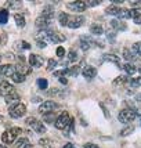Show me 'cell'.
<instances>
[{"label": "cell", "mask_w": 141, "mask_h": 148, "mask_svg": "<svg viewBox=\"0 0 141 148\" xmlns=\"http://www.w3.org/2000/svg\"><path fill=\"white\" fill-rule=\"evenodd\" d=\"M8 114H10V116H11V118H14V119L22 118V116L26 114L25 104L17 103V104H14V105H11V107H10V110H8Z\"/></svg>", "instance_id": "6da1fadb"}, {"label": "cell", "mask_w": 141, "mask_h": 148, "mask_svg": "<svg viewBox=\"0 0 141 148\" xmlns=\"http://www.w3.org/2000/svg\"><path fill=\"white\" fill-rule=\"evenodd\" d=\"M137 114H136L134 110H130V108H126V110H122L118 115V119L119 122L122 123H130L131 121H134Z\"/></svg>", "instance_id": "7a4b0ae2"}, {"label": "cell", "mask_w": 141, "mask_h": 148, "mask_svg": "<svg viewBox=\"0 0 141 148\" xmlns=\"http://www.w3.org/2000/svg\"><path fill=\"white\" fill-rule=\"evenodd\" d=\"M70 122V116L69 114L66 112V111H64V112H61L60 115L57 116V121H55V127H57L58 130H62L65 129L66 126H68V123Z\"/></svg>", "instance_id": "3957f363"}, {"label": "cell", "mask_w": 141, "mask_h": 148, "mask_svg": "<svg viewBox=\"0 0 141 148\" xmlns=\"http://www.w3.org/2000/svg\"><path fill=\"white\" fill-rule=\"evenodd\" d=\"M58 105L55 101H51V100H49V101H44V103L42 104L40 107H39V112L40 114H43V115H46V114H50V112H54V111L57 110Z\"/></svg>", "instance_id": "277c9868"}, {"label": "cell", "mask_w": 141, "mask_h": 148, "mask_svg": "<svg viewBox=\"0 0 141 148\" xmlns=\"http://www.w3.org/2000/svg\"><path fill=\"white\" fill-rule=\"evenodd\" d=\"M98 46V47H103V45L100 43V42H94V40H91L90 38H87V36H82V38L79 39V46H80V49L82 50H89L90 47H93V46Z\"/></svg>", "instance_id": "5b68a950"}, {"label": "cell", "mask_w": 141, "mask_h": 148, "mask_svg": "<svg viewBox=\"0 0 141 148\" xmlns=\"http://www.w3.org/2000/svg\"><path fill=\"white\" fill-rule=\"evenodd\" d=\"M26 123L32 127V130H35V132H36V133H39V134H42V133H44V132H46L44 125L40 122V121L35 119V118H28V119H26Z\"/></svg>", "instance_id": "8992f818"}, {"label": "cell", "mask_w": 141, "mask_h": 148, "mask_svg": "<svg viewBox=\"0 0 141 148\" xmlns=\"http://www.w3.org/2000/svg\"><path fill=\"white\" fill-rule=\"evenodd\" d=\"M43 64H44V58L42 56H38V54H31L29 56V65L32 68H40Z\"/></svg>", "instance_id": "52a82bcc"}, {"label": "cell", "mask_w": 141, "mask_h": 148, "mask_svg": "<svg viewBox=\"0 0 141 148\" xmlns=\"http://www.w3.org/2000/svg\"><path fill=\"white\" fill-rule=\"evenodd\" d=\"M86 7H87L86 1H79V0H76V1H72V3H69V4H68V8H69V10H72V11H75V13H82V11H84V10H86Z\"/></svg>", "instance_id": "ba28073f"}, {"label": "cell", "mask_w": 141, "mask_h": 148, "mask_svg": "<svg viewBox=\"0 0 141 148\" xmlns=\"http://www.w3.org/2000/svg\"><path fill=\"white\" fill-rule=\"evenodd\" d=\"M17 72V68L11 64H6V65H1L0 66V73L3 76H7V77H13V75Z\"/></svg>", "instance_id": "9c48e42d"}, {"label": "cell", "mask_w": 141, "mask_h": 148, "mask_svg": "<svg viewBox=\"0 0 141 148\" xmlns=\"http://www.w3.org/2000/svg\"><path fill=\"white\" fill-rule=\"evenodd\" d=\"M83 24H84V17H82V15H75V17H69L68 26L72 28V29H76L79 26H82Z\"/></svg>", "instance_id": "30bf717a"}, {"label": "cell", "mask_w": 141, "mask_h": 148, "mask_svg": "<svg viewBox=\"0 0 141 148\" xmlns=\"http://www.w3.org/2000/svg\"><path fill=\"white\" fill-rule=\"evenodd\" d=\"M13 91H15V90H14V87L8 82H6V80H1L0 82V96L7 97L8 94H11Z\"/></svg>", "instance_id": "8fae6325"}, {"label": "cell", "mask_w": 141, "mask_h": 148, "mask_svg": "<svg viewBox=\"0 0 141 148\" xmlns=\"http://www.w3.org/2000/svg\"><path fill=\"white\" fill-rule=\"evenodd\" d=\"M15 137H17V136L14 134L11 130H6V132L1 134V141L6 143V144H13V143L15 141Z\"/></svg>", "instance_id": "7c38bea8"}, {"label": "cell", "mask_w": 141, "mask_h": 148, "mask_svg": "<svg viewBox=\"0 0 141 148\" xmlns=\"http://www.w3.org/2000/svg\"><path fill=\"white\" fill-rule=\"evenodd\" d=\"M129 11H130V18H133L136 24L140 25L141 24V7H136V8H131Z\"/></svg>", "instance_id": "4fadbf2b"}, {"label": "cell", "mask_w": 141, "mask_h": 148, "mask_svg": "<svg viewBox=\"0 0 141 148\" xmlns=\"http://www.w3.org/2000/svg\"><path fill=\"white\" fill-rule=\"evenodd\" d=\"M111 28H112L114 31H126V29H127V25L125 24V21L114 19V21H111Z\"/></svg>", "instance_id": "5bb4252c"}, {"label": "cell", "mask_w": 141, "mask_h": 148, "mask_svg": "<svg viewBox=\"0 0 141 148\" xmlns=\"http://www.w3.org/2000/svg\"><path fill=\"white\" fill-rule=\"evenodd\" d=\"M49 40L53 42V43H62L65 40V36L60 32H54V31H50V36H49Z\"/></svg>", "instance_id": "9a60e30c"}, {"label": "cell", "mask_w": 141, "mask_h": 148, "mask_svg": "<svg viewBox=\"0 0 141 148\" xmlns=\"http://www.w3.org/2000/svg\"><path fill=\"white\" fill-rule=\"evenodd\" d=\"M82 75H83L86 79H93L94 76H97V69L94 66H86L83 71H82Z\"/></svg>", "instance_id": "2e32d148"}, {"label": "cell", "mask_w": 141, "mask_h": 148, "mask_svg": "<svg viewBox=\"0 0 141 148\" xmlns=\"http://www.w3.org/2000/svg\"><path fill=\"white\" fill-rule=\"evenodd\" d=\"M54 15H55L54 7L53 6H46L44 10H43V13H42V17H44V18H47L49 21H51V19L54 18Z\"/></svg>", "instance_id": "e0dca14e"}, {"label": "cell", "mask_w": 141, "mask_h": 148, "mask_svg": "<svg viewBox=\"0 0 141 148\" xmlns=\"http://www.w3.org/2000/svg\"><path fill=\"white\" fill-rule=\"evenodd\" d=\"M122 8L123 7H118V6H109L107 7V10H105V13L109 14V15H115V17H119L120 13H122Z\"/></svg>", "instance_id": "ac0fdd59"}, {"label": "cell", "mask_w": 141, "mask_h": 148, "mask_svg": "<svg viewBox=\"0 0 141 148\" xmlns=\"http://www.w3.org/2000/svg\"><path fill=\"white\" fill-rule=\"evenodd\" d=\"M50 22H51V21H49L47 18H44V17H42V15H40V17L36 19V26L40 28V31H42V29H46L47 26L50 25Z\"/></svg>", "instance_id": "d6986e66"}, {"label": "cell", "mask_w": 141, "mask_h": 148, "mask_svg": "<svg viewBox=\"0 0 141 148\" xmlns=\"http://www.w3.org/2000/svg\"><path fill=\"white\" fill-rule=\"evenodd\" d=\"M14 19H15V24L19 26V28H24L26 25L25 17L22 14H14Z\"/></svg>", "instance_id": "ffe728a7"}, {"label": "cell", "mask_w": 141, "mask_h": 148, "mask_svg": "<svg viewBox=\"0 0 141 148\" xmlns=\"http://www.w3.org/2000/svg\"><path fill=\"white\" fill-rule=\"evenodd\" d=\"M47 96L49 97H62L65 96V91L61 90V89H58V87H54V89H51V90L47 91Z\"/></svg>", "instance_id": "44dd1931"}, {"label": "cell", "mask_w": 141, "mask_h": 148, "mask_svg": "<svg viewBox=\"0 0 141 148\" xmlns=\"http://www.w3.org/2000/svg\"><path fill=\"white\" fill-rule=\"evenodd\" d=\"M15 144V148H31V143L28 138H19L17 143H14Z\"/></svg>", "instance_id": "7402d4cb"}, {"label": "cell", "mask_w": 141, "mask_h": 148, "mask_svg": "<svg viewBox=\"0 0 141 148\" xmlns=\"http://www.w3.org/2000/svg\"><path fill=\"white\" fill-rule=\"evenodd\" d=\"M90 32L93 33V35H103L104 28L100 24H93V25L90 26Z\"/></svg>", "instance_id": "603a6c76"}, {"label": "cell", "mask_w": 141, "mask_h": 148, "mask_svg": "<svg viewBox=\"0 0 141 148\" xmlns=\"http://www.w3.org/2000/svg\"><path fill=\"white\" fill-rule=\"evenodd\" d=\"M123 57L126 58V60H129V61H136L138 58L134 53L131 51V50H129V49H123Z\"/></svg>", "instance_id": "cb8c5ba5"}, {"label": "cell", "mask_w": 141, "mask_h": 148, "mask_svg": "<svg viewBox=\"0 0 141 148\" xmlns=\"http://www.w3.org/2000/svg\"><path fill=\"white\" fill-rule=\"evenodd\" d=\"M58 21L62 26H68V22H69V15L66 13H60L58 15Z\"/></svg>", "instance_id": "d4e9b609"}, {"label": "cell", "mask_w": 141, "mask_h": 148, "mask_svg": "<svg viewBox=\"0 0 141 148\" xmlns=\"http://www.w3.org/2000/svg\"><path fill=\"white\" fill-rule=\"evenodd\" d=\"M103 61H109V62H115V64H118L120 60H119V57L115 56V54H104Z\"/></svg>", "instance_id": "484cf974"}, {"label": "cell", "mask_w": 141, "mask_h": 148, "mask_svg": "<svg viewBox=\"0 0 141 148\" xmlns=\"http://www.w3.org/2000/svg\"><path fill=\"white\" fill-rule=\"evenodd\" d=\"M4 100H6L7 104H11V103H17L19 100V96L17 94V91H13L11 94H8L7 97H4Z\"/></svg>", "instance_id": "4316f807"}, {"label": "cell", "mask_w": 141, "mask_h": 148, "mask_svg": "<svg viewBox=\"0 0 141 148\" xmlns=\"http://www.w3.org/2000/svg\"><path fill=\"white\" fill-rule=\"evenodd\" d=\"M17 72H19V73H22L24 76H26V75L31 73V68L26 66L25 64H18V66H17Z\"/></svg>", "instance_id": "83f0119b"}, {"label": "cell", "mask_w": 141, "mask_h": 148, "mask_svg": "<svg viewBox=\"0 0 141 148\" xmlns=\"http://www.w3.org/2000/svg\"><path fill=\"white\" fill-rule=\"evenodd\" d=\"M7 21H8V11L6 8H1L0 10V25L7 24Z\"/></svg>", "instance_id": "f1b7e54d"}, {"label": "cell", "mask_w": 141, "mask_h": 148, "mask_svg": "<svg viewBox=\"0 0 141 148\" xmlns=\"http://www.w3.org/2000/svg\"><path fill=\"white\" fill-rule=\"evenodd\" d=\"M123 69L127 72V75H134L136 72H137V68L131 64H125L123 65Z\"/></svg>", "instance_id": "f546056e"}, {"label": "cell", "mask_w": 141, "mask_h": 148, "mask_svg": "<svg viewBox=\"0 0 141 148\" xmlns=\"http://www.w3.org/2000/svg\"><path fill=\"white\" fill-rule=\"evenodd\" d=\"M25 77H26V76H24L22 73H19V72H15L11 79H13V82H15V83H22V82L25 80Z\"/></svg>", "instance_id": "4dcf8cb0"}, {"label": "cell", "mask_w": 141, "mask_h": 148, "mask_svg": "<svg viewBox=\"0 0 141 148\" xmlns=\"http://www.w3.org/2000/svg\"><path fill=\"white\" fill-rule=\"evenodd\" d=\"M39 144H40L42 147H46V148H53L54 147V144H53V141L50 140V138H40Z\"/></svg>", "instance_id": "1f68e13d"}, {"label": "cell", "mask_w": 141, "mask_h": 148, "mask_svg": "<svg viewBox=\"0 0 141 148\" xmlns=\"http://www.w3.org/2000/svg\"><path fill=\"white\" fill-rule=\"evenodd\" d=\"M77 58H79L77 53L75 51V50H70V51L68 53V61H66V62H68V64H69V62H75Z\"/></svg>", "instance_id": "d6a6232c"}, {"label": "cell", "mask_w": 141, "mask_h": 148, "mask_svg": "<svg viewBox=\"0 0 141 148\" xmlns=\"http://www.w3.org/2000/svg\"><path fill=\"white\" fill-rule=\"evenodd\" d=\"M126 82H127V76H118L115 80L112 82V84H114V86H119V84H125Z\"/></svg>", "instance_id": "836d02e7"}, {"label": "cell", "mask_w": 141, "mask_h": 148, "mask_svg": "<svg viewBox=\"0 0 141 148\" xmlns=\"http://www.w3.org/2000/svg\"><path fill=\"white\" fill-rule=\"evenodd\" d=\"M47 86H49V82H47L46 79H43V77L38 79V87L40 89V90H46Z\"/></svg>", "instance_id": "e575fe53"}, {"label": "cell", "mask_w": 141, "mask_h": 148, "mask_svg": "<svg viewBox=\"0 0 141 148\" xmlns=\"http://www.w3.org/2000/svg\"><path fill=\"white\" fill-rule=\"evenodd\" d=\"M43 121L46 123H51L53 121H57V118H55V114L54 112H50V114H46L44 118H43Z\"/></svg>", "instance_id": "d590c367"}, {"label": "cell", "mask_w": 141, "mask_h": 148, "mask_svg": "<svg viewBox=\"0 0 141 148\" xmlns=\"http://www.w3.org/2000/svg\"><path fill=\"white\" fill-rule=\"evenodd\" d=\"M82 69V65H75L73 68L69 69V76H77V73Z\"/></svg>", "instance_id": "8d00e7d4"}, {"label": "cell", "mask_w": 141, "mask_h": 148, "mask_svg": "<svg viewBox=\"0 0 141 148\" xmlns=\"http://www.w3.org/2000/svg\"><path fill=\"white\" fill-rule=\"evenodd\" d=\"M54 76H55V77L69 76V69H61V71H55V72H54Z\"/></svg>", "instance_id": "74e56055"}, {"label": "cell", "mask_w": 141, "mask_h": 148, "mask_svg": "<svg viewBox=\"0 0 141 148\" xmlns=\"http://www.w3.org/2000/svg\"><path fill=\"white\" fill-rule=\"evenodd\" d=\"M133 132H134V126H127L126 129H123L122 132H120V136H122V137H125V136L131 134Z\"/></svg>", "instance_id": "f35d334b"}, {"label": "cell", "mask_w": 141, "mask_h": 148, "mask_svg": "<svg viewBox=\"0 0 141 148\" xmlns=\"http://www.w3.org/2000/svg\"><path fill=\"white\" fill-rule=\"evenodd\" d=\"M55 66H57V61H55L54 58H50V60L47 61V69H49V71H53Z\"/></svg>", "instance_id": "ab89813d"}, {"label": "cell", "mask_w": 141, "mask_h": 148, "mask_svg": "<svg viewBox=\"0 0 141 148\" xmlns=\"http://www.w3.org/2000/svg\"><path fill=\"white\" fill-rule=\"evenodd\" d=\"M130 86H131V87H140L141 86V76L136 77V79H131V80H130Z\"/></svg>", "instance_id": "60d3db41"}, {"label": "cell", "mask_w": 141, "mask_h": 148, "mask_svg": "<svg viewBox=\"0 0 141 148\" xmlns=\"http://www.w3.org/2000/svg\"><path fill=\"white\" fill-rule=\"evenodd\" d=\"M133 51L137 56H141V42H136L134 45H133Z\"/></svg>", "instance_id": "b9f144b4"}, {"label": "cell", "mask_w": 141, "mask_h": 148, "mask_svg": "<svg viewBox=\"0 0 141 148\" xmlns=\"http://www.w3.org/2000/svg\"><path fill=\"white\" fill-rule=\"evenodd\" d=\"M7 6L11 8H19L21 7V1H7Z\"/></svg>", "instance_id": "7bdbcfd3"}, {"label": "cell", "mask_w": 141, "mask_h": 148, "mask_svg": "<svg viewBox=\"0 0 141 148\" xmlns=\"http://www.w3.org/2000/svg\"><path fill=\"white\" fill-rule=\"evenodd\" d=\"M57 57H60V58H62L65 56V49L64 47H61V46H60V47H57Z\"/></svg>", "instance_id": "ee69618b"}, {"label": "cell", "mask_w": 141, "mask_h": 148, "mask_svg": "<svg viewBox=\"0 0 141 148\" xmlns=\"http://www.w3.org/2000/svg\"><path fill=\"white\" fill-rule=\"evenodd\" d=\"M107 36H108L109 40H112V42H114L115 38H116V32L115 31H108V32H107Z\"/></svg>", "instance_id": "f6af8a7d"}, {"label": "cell", "mask_w": 141, "mask_h": 148, "mask_svg": "<svg viewBox=\"0 0 141 148\" xmlns=\"http://www.w3.org/2000/svg\"><path fill=\"white\" fill-rule=\"evenodd\" d=\"M11 132H13L15 136H19L21 133H22V130H21V127H13V129H10Z\"/></svg>", "instance_id": "bcb514c9"}, {"label": "cell", "mask_w": 141, "mask_h": 148, "mask_svg": "<svg viewBox=\"0 0 141 148\" xmlns=\"http://www.w3.org/2000/svg\"><path fill=\"white\" fill-rule=\"evenodd\" d=\"M84 148H100L97 144H93V143H86L84 144Z\"/></svg>", "instance_id": "7dc6e473"}, {"label": "cell", "mask_w": 141, "mask_h": 148, "mask_svg": "<svg viewBox=\"0 0 141 148\" xmlns=\"http://www.w3.org/2000/svg\"><path fill=\"white\" fill-rule=\"evenodd\" d=\"M86 4L90 7H94V6H98L100 4V1H86Z\"/></svg>", "instance_id": "c3c4849f"}, {"label": "cell", "mask_w": 141, "mask_h": 148, "mask_svg": "<svg viewBox=\"0 0 141 148\" xmlns=\"http://www.w3.org/2000/svg\"><path fill=\"white\" fill-rule=\"evenodd\" d=\"M36 45H38V47H40V49H44L47 43H46V42H36Z\"/></svg>", "instance_id": "681fc988"}, {"label": "cell", "mask_w": 141, "mask_h": 148, "mask_svg": "<svg viewBox=\"0 0 141 148\" xmlns=\"http://www.w3.org/2000/svg\"><path fill=\"white\" fill-rule=\"evenodd\" d=\"M22 49H26V50H29V49H31V45H29L28 42H22Z\"/></svg>", "instance_id": "f907efd6"}, {"label": "cell", "mask_w": 141, "mask_h": 148, "mask_svg": "<svg viewBox=\"0 0 141 148\" xmlns=\"http://www.w3.org/2000/svg\"><path fill=\"white\" fill-rule=\"evenodd\" d=\"M129 3H130V6H133L134 8L137 6H140V4H141V1H129Z\"/></svg>", "instance_id": "816d5d0a"}, {"label": "cell", "mask_w": 141, "mask_h": 148, "mask_svg": "<svg viewBox=\"0 0 141 148\" xmlns=\"http://www.w3.org/2000/svg\"><path fill=\"white\" fill-rule=\"evenodd\" d=\"M100 107H101V108H103V111H104V114H105V116H107V118H108V116H109V114H108V111H107V108H105V107H104V104H100Z\"/></svg>", "instance_id": "f5cc1de1"}, {"label": "cell", "mask_w": 141, "mask_h": 148, "mask_svg": "<svg viewBox=\"0 0 141 148\" xmlns=\"http://www.w3.org/2000/svg\"><path fill=\"white\" fill-rule=\"evenodd\" d=\"M40 100H42V98H40V97H38V96H36V97H33V98H32V103H39Z\"/></svg>", "instance_id": "db71d44e"}, {"label": "cell", "mask_w": 141, "mask_h": 148, "mask_svg": "<svg viewBox=\"0 0 141 148\" xmlns=\"http://www.w3.org/2000/svg\"><path fill=\"white\" fill-rule=\"evenodd\" d=\"M64 148H76V147H75V145H73L72 143H68L66 145H64Z\"/></svg>", "instance_id": "11a10c76"}, {"label": "cell", "mask_w": 141, "mask_h": 148, "mask_svg": "<svg viewBox=\"0 0 141 148\" xmlns=\"http://www.w3.org/2000/svg\"><path fill=\"white\" fill-rule=\"evenodd\" d=\"M60 82H61L62 84H66V83H68V80H66L65 77H60Z\"/></svg>", "instance_id": "9f6ffc18"}, {"label": "cell", "mask_w": 141, "mask_h": 148, "mask_svg": "<svg viewBox=\"0 0 141 148\" xmlns=\"http://www.w3.org/2000/svg\"><path fill=\"white\" fill-rule=\"evenodd\" d=\"M137 101H140V103H141V94H138V96H137Z\"/></svg>", "instance_id": "6f0895ef"}, {"label": "cell", "mask_w": 141, "mask_h": 148, "mask_svg": "<svg viewBox=\"0 0 141 148\" xmlns=\"http://www.w3.org/2000/svg\"><path fill=\"white\" fill-rule=\"evenodd\" d=\"M0 148H6V145H3V144H0Z\"/></svg>", "instance_id": "680465c9"}, {"label": "cell", "mask_w": 141, "mask_h": 148, "mask_svg": "<svg viewBox=\"0 0 141 148\" xmlns=\"http://www.w3.org/2000/svg\"><path fill=\"white\" fill-rule=\"evenodd\" d=\"M1 121H3V116L0 115V122H1Z\"/></svg>", "instance_id": "91938a15"}, {"label": "cell", "mask_w": 141, "mask_h": 148, "mask_svg": "<svg viewBox=\"0 0 141 148\" xmlns=\"http://www.w3.org/2000/svg\"><path fill=\"white\" fill-rule=\"evenodd\" d=\"M0 82H1V73H0Z\"/></svg>", "instance_id": "94428289"}, {"label": "cell", "mask_w": 141, "mask_h": 148, "mask_svg": "<svg viewBox=\"0 0 141 148\" xmlns=\"http://www.w3.org/2000/svg\"><path fill=\"white\" fill-rule=\"evenodd\" d=\"M138 72H140V73H141V68H140V69H138Z\"/></svg>", "instance_id": "6125c7cd"}, {"label": "cell", "mask_w": 141, "mask_h": 148, "mask_svg": "<svg viewBox=\"0 0 141 148\" xmlns=\"http://www.w3.org/2000/svg\"><path fill=\"white\" fill-rule=\"evenodd\" d=\"M0 61H1V54H0Z\"/></svg>", "instance_id": "be15d7a7"}]
</instances>
